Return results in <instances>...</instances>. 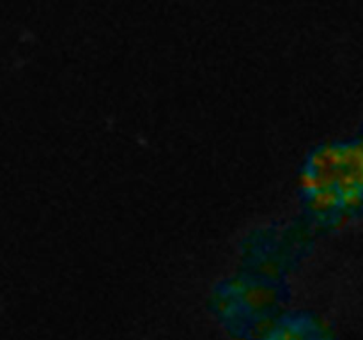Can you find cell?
<instances>
[{"instance_id": "obj_1", "label": "cell", "mask_w": 363, "mask_h": 340, "mask_svg": "<svg viewBox=\"0 0 363 340\" xmlns=\"http://www.w3.org/2000/svg\"><path fill=\"white\" fill-rule=\"evenodd\" d=\"M303 188L315 212L332 218L354 215L363 205V138L315 152L305 170Z\"/></svg>"}, {"instance_id": "obj_2", "label": "cell", "mask_w": 363, "mask_h": 340, "mask_svg": "<svg viewBox=\"0 0 363 340\" xmlns=\"http://www.w3.org/2000/svg\"><path fill=\"white\" fill-rule=\"evenodd\" d=\"M262 340H328V336L318 322L298 317L273 326Z\"/></svg>"}]
</instances>
